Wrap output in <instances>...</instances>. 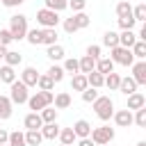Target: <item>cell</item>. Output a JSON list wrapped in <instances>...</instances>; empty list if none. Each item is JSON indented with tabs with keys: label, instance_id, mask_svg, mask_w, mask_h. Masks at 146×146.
Returning a JSON list of instances; mask_svg holds the SVG:
<instances>
[{
	"label": "cell",
	"instance_id": "6da1fadb",
	"mask_svg": "<svg viewBox=\"0 0 146 146\" xmlns=\"http://www.w3.org/2000/svg\"><path fill=\"white\" fill-rule=\"evenodd\" d=\"M91 105H94V112H96V116L100 121H110L112 119V114H114V100L110 96H100L98 94V98Z\"/></svg>",
	"mask_w": 146,
	"mask_h": 146
},
{
	"label": "cell",
	"instance_id": "7a4b0ae2",
	"mask_svg": "<svg viewBox=\"0 0 146 146\" xmlns=\"http://www.w3.org/2000/svg\"><path fill=\"white\" fill-rule=\"evenodd\" d=\"M55 94L52 91H34L32 96H27V107L32 112H41L46 105H52Z\"/></svg>",
	"mask_w": 146,
	"mask_h": 146
},
{
	"label": "cell",
	"instance_id": "3957f363",
	"mask_svg": "<svg viewBox=\"0 0 146 146\" xmlns=\"http://www.w3.org/2000/svg\"><path fill=\"white\" fill-rule=\"evenodd\" d=\"M27 16H23V14H16V16H11L9 18V32H11V36H14V41H21V39H25V34H27Z\"/></svg>",
	"mask_w": 146,
	"mask_h": 146
},
{
	"label": "cell",
	"instance_id": "277c9868",
	"mask_svg": "<svg viewBox=\"0 0 146 146\" xmlns=\"http://www.w3.org/2000/svg\"><path fill=\"white\" fill-rule=\"evenodd\" d=\"M27 96H30V91H27V87H25L21 80H14V82L9 84V100H11L14 105L27 103Z\"/></svg>",
	"mask_w": 146,
	"mask_h": 146
},
{
	"label": "cell",
	"instance_id": "5b68a950",
	"mask_svg": "<svg viewBox=\"0 0 146 146\" xmlns=\"http://www.w3.org/2000/svg\"><path fill=\"white\" fill-rule=\"evenodd\" d=\"M110 50H112L110 59H112L114 64H121V66H132L135 57H132V50H130V48H123V46H114V48H110Z\"/></svg>",
	"mask_w": 146,
	"mask_h": 146
},
{
	"label": "cell",
	"instance_id": "8992f818",
	"mask_svg": "<svg viewBox=\"0 0 146 146\" xmlns=\"http://www.w3.org/2000/svg\"><path fill=\"white\" fill-rule=\"evenodd\" d=\"M59 14L57 11H52V9H39L36 11V23H39V27H57L59 25Z\"/></svg>",
	"mask_w": 146,
	"mask_h": 146
},
{
	"label": "cell",
	"instance_id": "52a82bcc",
	"mask_svg": "<svg viewBox=\"0 0 146 146\" xmlns=\"http://www.w3.org/2000/svg\"><path fill=\"white\" fill-rule=\"evenodd\" d=\"M89 137H91V141H94L96 146L110 144V141L114 139V128H110V125H100V128H94Z\"/></svg>",
	"mask_w": 146,
	"mask_h": 146
},
{
	"label": "cell",
	"instance_id": "ba28073f",
	"mask_svg": "<svg viewBox=\"0 0 146 146\" xmlns=\"http://www.w3.org/2000/svg\"><path fill=\"white\" fill-rule=\"evenodd\" d=\"M132 80L137 84H146V62L144 59L132 62Z\"/></svg>",
	"mask_w": 146,
	"mask_h": 146
},
{
	"label": "cell",
	"instance_id": "9c48e42d",
	"mask_svg": "<svg viewBox=\"0 0 146 146\" xmlns=\"http://www.w3.org/2000/svg\"><path fill=\"white\" fill-rule=\"evenodd\" d=\"M36 80H39V71L34 66H25L23 73H21V82L30 89V87H36Z\"/></svg>",
	"mask_w": 146,
	"mask_h": 146
},
{
	"label": "cell",
	"instance_id": "30bf717a",
	"mask_svg": "<svg viewBox=\"0 0 146 146\" xmlns=\"http://www.w3.org/2000/svg\"><path fill=\"white\" fill-rule=\"evenodd\" d=\"M112 119H114V123L119 125V128H130L132 125V112L125 107V110H119V112H114L112 114Z\"/></svg>",
	"mask_w": 146,
	"mask_h": 146
},
{
	"label": "cell",
	"instance_id": "8fae6325",
	"mask_svg": "<svg viewBox=\"0 0 146 146\" xmlns=\"http://www.w3.org/2000/svg\"><path fill=\"white\" fill-rule=\"evenodd\" d=\"M137 82L132 80V75H125V78H121V82H119V89L116 91H121V94H125V96H130V94H135L137 91Z\"/></svg>",
	"mask_w": 146,
	"mask_h": 146
},
{
	"label": "cell",
	"instance_id": "7c38bea8",
	"mask_svg": "<svg viewBox=\"0 0 146 146\" xmlns=\"http://www.w3.org/2000/svg\"><path fill=\"white\" fill-rule=\"evenodd\" d=\"M71 128H73V132H75V137H78V139H82V137H89V135H91V123H89V121H84V119L75 121Z\"/></svg>",
	"mask_w": 146,
	"mask_h": 146
},
{
	"label": "cell",
	"instance_id": "4fadbf2b",
	"mask_svg": "<svg viewBox=\"0 0 146 146\" xmlns=\"http://www.w3.org/2000/svg\"><path fill=\"white\" fill-rule=\"evenodd\" d=\"M71 103H73V98H71L68 91H59V94H55V98H52V105H55L57 110H66V107H71Z\"/></svg>",
	"mask_w": 146,
	"mask_h": 146
},
{
	"label": "cell",
	"instance_id": "5bb4252c",
	"mask_svg": "<svg viewBox=\"0 0 146 146\" xmlns=\"http://www.w3.org/2000/svg\"><path fill=\"white\" fill-rule=\"evenodd\" d=\"M139 107H146V96L139 94V91H135V94L128 96V110L135 112V110H139Z\"/></svg>",
	"mask_w": 146,
	"mask_h": 146
},
{
	"label": "cell",
	"instance_id": "9a60e30c",
	"mask_svg": "<svg viewBox=\"0 0 146 146\" xmlns=\"http://www.w3.org/2000/svg\"><path fill=\"white\" fill-rule=\"evenodd\" d=\"M23 125H25L27 130H39V128L43 125V121H41L39 112H30V114H25V119H23Z\"/></svg>",
	"mask_w": 146,
	"mask_h": 146
},
{
	"label": "cell",
	"instance_id": "2e32d148",
	"mask_svg": "<svg viewBox=\"0 0 146 146\" xmlns=\"http://www.w3.org/2000/svg\"><path fill=\"white\" fill-rule=\"evenodd\" d=\"M39 130H41V137L43 139H57V135H59L62 128L57 125V121H52V123H43Z\"/></svg>",
	"mask_w": 146,
	"mask_h": 146
},
{
	"label": "cell",
	"instance_id": "e0dca14e",
	"mask_svg": "<svg viewBox=\"0 0 146 146\" xmlns=\"http://www.w3.org/2000/svg\"><path fill=\"white\" fill-rule=\"evenodd\" d=\"M14 112V103L9 100V96H2L0 94V121H7Z\"/></svg>",
	"mask_w": 146,
	"mask_h": 146
},
{
	"label": "cell",
	"instance_id": "ac0fdd59",
	"mask_svg": "<svg viewBox=\"0 0 146 146\" xmlns=\"http://www.w3.org/2000/svg\"><path fill=\"white\" fill-rule=\"evenodd\" d=\"M135 41H137V34H135L132 30H121V34H119V46H123V48H132Z\"/></svg>",
	"mask_w": 146,
	"mask_h": 146
},
{
	"label": "cell",
	"instance_id": "d6986e66",
	"mask_svg": "<svg viewBox=\"0 0 146 146\" xmlns=\"http://www.w3.org/2000/svg\"><path fill=\"white\" fill-rule=\"evenodd\" d=\"M96 71L103 73V75H107V73L114 71V62H112L110 57H98V59H96Z\"/></svg>",
	"mask_w": 146,
	"mask_h": 146
},
{
	"label": "cell",
	"instance_id": "ffe728a7",
	"mask_svg": "<svg viewBox=\"0 0 146 146\" xmlns=\"http://www.w3.org/2000/svg\"><path fill=\"white\" fill-rule=\"evenodd\" d=\"M87 87H89V82H87V75L84 73H75L71 78V89L73 91H84Z\"/></svg>",
	"mask_w": 146,
	"mask_h": 146
},
{
	"label": "cell",
	"instance_id": "44dd1931",
	"mask_svg": "<svg viewBox=\"0 0 146 146\" xmlns=\"http://www.w3.org/2000/svg\"><path fill=\"white\" fill-rule=\"evenodd\" d=\"M48 50H46V55L52 59V62H59V59H64V55H66V50L59 46V43H52V46H46Z\"/></svg>",
	"mask_w": 146,
	"mask_h": 146
},
{
	"label": "cell",
	"instance_id": "7402d4cb",
	"mask_svg": "<svg viewBox=\"0 0 146 146\" xmlns=\"http://www.w3.org/2000/svg\"><path fill=\"white\" fill-rule=\"evenodd\" d=\"M39 116H41L43 123H52V121H57V107H55V105H46V107L39 112Z\"/></svg>",
	"mask_w": 146,
	"mask_h": 146
},
{
	"label": "cell",
	"instance_id": "603a6c76",
	"mask_svg": "<svg viewBox=\"0 0 146 146\" xmlns=\"http://www.w3.org/2000/svg\"><path fill=\"white\" fill-rule=\"evenodd\" d=\"M57 139H59L62 144H68V146H73V144L78 141V137H75L73 128H62V130H59V135H57Z\"/></svg>",
	"mask_w": 146,
	"mask_h": 146
},
{
	"label": "cell",
	"instance_id": "cb8c5ba5",
	"mask_svg": "<svg viewBox=\"0 0 146 146\" xmlns=\"http://www.w3.org/2000/svg\"><path fill=\"white\" fill-rule=\"evenodd\" d=\"M87 82H89V87L100 89V87H103V82H105V75H103V73H98V71L94 68L91 73H87Z\"/></svg>",
	"mask_w": 146,
	"mask_h": 146
},
{
	"label": "cell",
	"instance_id": "d4e9b609",
	"mask_svg": "<svg viewBox=\"0 0 146 146\" xmlns=\"http://www.w3.org/2000/svg\"><path fill=\"white\" fill-rule=\"evenodd\" d=\"M16 80V71H14V66H0V82H5V84H11Z\"/></svg>",
	"mask_w": 146,
	"mask_h": 146
},
{
	"label": "cell",
	"instance_id": "484cf974",
	"mask_svg": "<svg viewBox=\"0 0 146 146\" xmlns=\"http://www.w3.org/2000/svg\"><path fill=\"white\" fill-rule=\"evenodd\" d=\"M41 36H43V27H32V30H27V34H25L27 43H32V46H39V43H41Z\"/></svg>",
	"mask_w": 146,
	"mask_h": 146
},
{
	"label": "cell",
	"instance_id": "4316f807",
	"mask_svg": "<svg viewBox=\"0 0 146 146\" xmlns=\"http://www.w3.org/2000/svg\"><path fill=\"white\" fill-rule=\"evenodd\" d=\"M41 43H43V46H52V43H57V27H43Z\"/></svg>",
	"mask_w": 146,
	"mask_h": 146
},
{
	"label": "cell",
	"instance_id": "83f0119b",
	"mask_svg": "<svg viewBox=\"0 0 146 146\" xmlns=\"http://www.w3.org/2000/svg\"><path fill=\"white\" fill-rule=\"evenodd\" d=\"M119 82H121V75L112 71V73H107V75H105V82H103V87H107L110 91H116V89H119Z\"/></svg>",
	"mask_w": 146,
	"mask_h": 146
},
{
	"label": "cell",
	"instance_id": "f1b7e54d",
	"mask_svg": "<svg viewBox=\"0 0 146 146\" xmlns=\"http://www.w3.org/2000/svg\"><path fill=\"white\" fill-rule=\"evenodd\" d=\"M41 141H43L41 130H25V144L27 146H39Z\"/></svg>",
	"mask_w": 146,
	"mask_h": 146
},
{
	"label": "cell",
	"instance_id": "f546056e",
	"mask_svg": "<svg viewBox=\"0 0 146 146\" xmlns=\"http://www.w3.org/2000/svg\"><path fill=\"white\" fill-rule=\"evenodd\" d=\"M2 59H5V64H7V66H18V64L23 62V55H21V52H16V50H7Z\"/></svg>",
	"mask_w": 146,
	"mask_h": 146
},
{
	"label": "cell",
	"instance_id": "4dcf8cb0",
	"mask_svg": "<svg viewBox=\"0 0 146 146\" xmlns=\"http://www.w3.org/2000/svg\"><path fill=\"white\" fill-rule=\"evenodd\" d=\"M7 146H27V144H25V132H18V130H14V132H9V139H7Z\"/></svg>",
	"mask_w": 146,
	"mask_h": 146
},
{
	"label": "cell",
	"instance_id": "1f68e13d",
	"mask_svg": "<svg viewBox=\"0 0 146 146\" xmlns=\"http://www.w3.org/2000/svg\"><path fill=\"white\" fill-rule=\"evenodd\" d=\"M73 23L78 25V30H84V27H89L91 18H89L84 11H75V14H73Z\"/></svg>",
	"mask_w": 146,
	"mask_h": 146
},
{
	"label": "cell",
	"instance_id": "d6a6232c",
	"mask_svg": "<svg viewBox=\"0 0 146 146\" xmlns=\"http://www.w3.org/2000/svg\"><path fill=\"white\" fill-rule=\"evenodd\" d=\"M130 50H132L135 59H146V41H135Z\"/></svg>",
	"mask_w": 146,
	"mask_h": 146
},
{
	"label": "cell",
	"instance_id": "836d02e7",
	"mask_svg": "<svg viewBox=\"0 0 146 146\" xmlns=\"http://www.w3.org/2000/svg\"><path fill=\"white\" fill-rule=\"evenodd\" d=\"M78 64H80V73H84V75L96 68V59H91V57H87V55H84L82 59H78Z\"/></svg>",
	"mask_w": 146,
	"mask_h": 146
},
{
	"label": "cell",
	"instance_id": "e575fe53",
	"mask_svg": "<svg viewBox=\"0 0 146 146\" xmlns=\"http://www.w3.org/2000/svg\"><path fill=\"white\" fill-rule=\"evenodd\" d=\"M46 75L57 84V82H62V80H64V68H62V66H57V64H52V66L48 68V73H46Z\"/></svg>",
	"mask_w": 146,
	"mask_h": 146
},
{
	"label": "cell",
	"instance_id": "d590c367",
	"mask_svg": "<svg viewBox=\"0 0 146 146\" xmlns=\"http://www.w3.org/2000/svg\"><path fill=\"white\" fill-rule=\"evenodd\" d=\"M36 87H39V91H52V89H55V82H52V80H50V78H48L46 73H43V75L39 73V80H36Z\"/></svg>",
	"mask_w": 146,
	"mask_h": 146
},
{
	"label": "cell",
	"instance_id": "8d00e7d4",
	"mask_svg": "<svg viewBox=\"0 0 146 146\" xmlns=\"http://www.w3.org/2000/svg\"><path fill=\"white\" fill-rule=\"evenodd\" d=\"M114 11H116L119 18H121V16H130V14H132V5H130L128 0H121V2H116V9H114Z\"/></svg>",
	"mask_w": 146,
	"mask_h": 146
},
{
	"label": "cell",
	"instance_id": "74e56055",
	"mask_svg": "<svg viewBox=\"0 0 146 146\" xmlns=\"http://www.w3.org/2000/svg\"><path fill=\"white\" fill-rule=\"evenodd\" d=\"M132 18H135L137 23H144V21H146V5H144V2H139V5L132 7Z\"/></svg>",
	"mask_w": 146,
	"mask_h": 146
},
{
	"label": "cell",
	"instance_id": "f35d334b",
	"mask_svg": "<svg viewBox=\"0 0 146 146\" xmlns=\"http://www.w3.org/2000/svg\"><path fill=\"white\" fill-rule=\"evenodd\" d=\"M62 68H64V73H73V75H75V73H80V64H78V59H75V57L64 59V66H62Z\"/></svg>",
	"mask_w": 146,
	"mask_h": 146
},
{
	"label": "cell",
	"instance_id": "ab89813d",
	"mask_svg": "<svg viewBox=\"0 0 146 146\" xmlns=\"http://www.w3.org/2000/svg\"><path fill=\"white\" fill-rule=\"evenodd\" d=\"M132 123L139 125V128H146V107L135 110V114H132Z\"/></svg>",
	"mask_w": 146,
	"mask_h": 146
},
{
	"label": "cell",
	"instance_id": "60d3db41",
	"mask_svg": "<svg viewBox=\"0 0 146 146\" xmlns=\"http://www.w3.org/2000/svg\"><path fill=\"white\" fill-rule=\"evenodd\" d=\"M43 2H46V9H52V11H57V14L68 7V0H43Z\"/></svg>",
	"mask_w": 146,
	"mask_h": 146
},
{
	"label": "cell",
	"instance_id": "b9f144b4",
	"mask_svg": "<svg viewBox=\"0 0 146 146\" xmlns=\"http://www.w3.org/2000/svg\"><path fill=\"white\" fill-rule=\"evenodd\" d=\"M103 43H105L107 48H114V46H119V34H116V32H112V30H107V32L103 34Z\"/></svg>",
	"mask_w": 146,
	"mask_h": 146
},
{
	"label": "cell",
	"instance_id": "7bdbcfd3",
	"mask_svg": "<svg viewBox=\"0 0 146 146\" xmlns=\"http://www.w3.org/2000/svg\"><path fill=\"white\" fill-rule=\"evenodd\" d=\"M116 21H119V27H121V30H132V27L137 25V21L132 18V14H130V16H121V18H116Z\"/></svg>",
	"mask_w": 146,
	"mask_h": 146
},
{
	"label": "cell",
	"instance_id": "ee69618b",
	"mask_svg": "<svg viewBox=\"0 0 146 146\" xmlns=\"http://www.w3.org/2000/svg\"><path fill=\"white\" fill-rule=\"evenodd\" d=\"M82 94V100L84 103H94L96 98H98V89H94V87H87L84 91H80Z\"/></svg>",
	"mask_w": 146,
	"mask_h": 146
},
{
	"label": "cell",
	"instance_id": "f6af8a7d",
	"mask_svg": "<svg viewBox=\"0 0 146 146\" xmlns=\"http://www.w3.org/2000/svg\"><path fill=\"white\" fill-rule=\"evenodd\" d=\"M62 25H64V32H66V34L78 32V25L73 23V16H71V18H64V23H62Z\"/></svg>",
	"mask_w": 146,
	"mask_h": 146
},
{
	"label": "cell",
	"instance_id": "bcb514c9",
	"mask_svg": "<svg viewBox=\"0 0 146 146\" xmlns=\"http://www.w3.org/2000/svg\"><path fill=\"white\" fill-rule=\"evenodd\" d=\"M68 7L73 9V14H75V11H84L87 0H68Z\"/></svg>",
	"mask_w": 146,
	"mask_h": 146
},
{
	"label": "cell",
	"instance_id": "7dc6e473",
	"mask_svg": "<svg viewBox=\"0 0 146 146\" xmlns=\"http://www.w3.org/2000/svg\"><path fill=\"white\" fill-rule=\"evenodd\" d=\"M87 57H91V59H98V57H103V55H100V46L91 43V46L87 48Z\"/></svg>",
	"mask_w": 146,
	"mask_h": 146
},
{
	"label": "cell",
	"instance_id": "c3c4849f",
	"mask_svg": "<svg viewBox=\"0 0 146 146\" xmlns=\"http://www.w3.org/2000/svg\"><path fill=\"white\" fill-rule=\"evenodd\" d=\"M11 41H14V36H11L9 27H7V30H0V43H2V46H9Z\"/></svg>",
	"mask_w": 146,
	"mask_h": 146
},
{
	"label": "cell",
	"instance_id": "681fc988",
	"mask_svg": "<svg viewBox=\"0 0 146 146\" xmlns=\"http://www.w3.org/2000/svg\"><path fill=\"white\" fill-rule=\"evenodd\" d=\"M23 2H25V0H2V5L9 7V9H11V7H18V5H23Z\"/></svg>",
	"mask_w": 146,
	"mask_h": 146
},
{
	"label": "cell",
	"instance_id": "f907efd6",
	"mask_svg": "<svg viewBox=\"0 0 146 146\" xmlns=\"http://www.w3.org/2000/svg\"><path fill=\"white\" fill-rule=\"evenodd\" d=\"M137 41H146V25L141 23V27H139V32H137Z\"/></svg>",
	"mask_w": 146,
	"mask_h": 146
},
{
	"label": "cell",
	"instance_id": "816d5d0a",
	"mask_svg": "<svg viewBox=\"0 0 146 146\" xmlns=\"http://www.w3.org/2000/svg\"><path fill=\"white\" fill-rule=\"evenodd\" d=\"M78 146H96V144L91 141V137H82V139L78 141Z\"/></svg>",
	"mask_w": 146,
	"mask_h": 146
},
{
	"label": "cell",
	"instance_id": "f5cc1de1",
	"mask_svg": "<svg viewBox=\"0 0 146 146\" xmlns=\"http://www.w3.org/2000/svg\"><path fill=\"white\" fill-rule=\"evenodd\" d=\"M7 139H9V132L5 128H0V144H7Z\"/></svg>",
	"mask_w": 146,
	"mask_h": 146
},
{
	"label": "cell",
	"instance_id": "db71d44e",
	"mask_svg": "<svg viewBox=\"0 0 146 146\" xmlns=\"http://www.w3.org/2000/svg\"><path fill=\"white\" fill-rule=\"evenodd\" d=\"M5 52H7V46H2V43H0V59L5 57Z\"/></svg>",
	"mask_w": 146,
	"mask_h": 146
},
{
	"label": "cell",
	"instance_id": "11a10c76",
	"mask_svg": "<svg viewBox=\"0 0 146 146\" xmlns=\"http://www.w3.org/2000/svg\"><path fill=\"white\" fill-rule=\"evenodd\" d=\"M137 146H146V141H137Z\"/></svg>",
	"mask_w": 146,
	"mask_h": 146
},
{
	"label": "cell",
	"instance_id": "9f6ffc18",
	"mask_svg": "<svg viewBox=\"0 0 146 146\" xmlns=\"http://www.w3.org/2000/svg\"><path fill=\"white\" fill-rule=\"evenodd\" d=\"M59 146H68V144H59Z\"/></svg>",
	"mask_w": 146,
	"mask_h": 146
},
{
	"label": "cell",
	"instance_id": "6f0895ef",
	"mask_svg": "<svg viewBox=\"0 0 146 146\" xmlns=\"http://www.w3.org/2000/svg\"><path fill=\"white\" fill-rule=\"evenodd\" d=\"M0 146H7V144H0Z\"/></svg>",
	"mask_w": 146,
	"mask_h": 146
},
{
	"label": "cell",
	"instance_id": "680465c9",
	"mask_svg": "<svg viewBox=\"0 0 146 146\" xmlns=\"http://www.w3.org/2000/svg\"><path fill=\"white\" fill-rule=\"evenodd\" d=\"M103 146H107V144H103Z\"/></svg>",
	"mask_w": 146,
	"mask_h": 146
}]
</instances>
